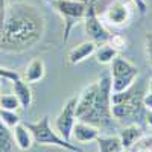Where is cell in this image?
<instances>
[{"mask_svg":"<svg viewBox=\"0 0 152 152\" xmlns=\"http://www.w3.org/2000/svg\"><path fill=\"white\" fill-rule=\"evenodd\" d=\"M46 20L41 11L32 3L14 2L8 5L3 31L0 35V50L21 53L41 41Z\"/></svg>","mask_w":152,"mask_h":152,"instance_id":"1","label":"cell"},{"mask_svg":"<svg viewBox=\"0 0 152 152\" xmlns=\"http://www.w3.org/2000/svg\"><path fill=\"white\" fill-rule=\"evenodd\" d=\"M111 78L104 73L97 81L87 85L76 104V117L78 120L91 123L94 126L110 125L113 120L111 114Z\"/></svg>","mask_w":152,"mask_h":152,"instance_id":"2","label":"cell"},{"mask_svg":"<svg viewBox=\"0 0 152 152\" xmlns=\"http://www.w3.org/2000/svg\"><path fill=\"white\" fill-rule=\"evenodd\" d=\"M24 125L31 129V132L34 135V142L37 145L56 146V148L67 149V151H72V152H84L79 146H76L75 143L66 140V138H62L56 132V129L52 128L49 116H43L40 120H37V122H26Z\"/></svg>","mask_w":152,"mask_h":152,"instance_id":"3","label":"cell"},{"mask_svg":"<svg viewBox=\"0 0 152 152\" xmlns=\"http://www.w3.org/2000/svg\"><path fill=\"white\" fill-rule=\"evenodd\" d=\"M50 5L56 11V14H59L62 21H64L62 40L69 41L73 28L84 21L88 3L76 2V0H53V2H50Z\"/></svg>","mask_w":152,"mask_h":152,"instance_id":"4","label":"cell"},{"mask_svg":"<svg viewBox=\"0 0 152 152\" xmlns=\"http://www.w3.org/2000/svg\"><path fill=\"white\" fill-rule=\"evenodd\" d=\"M110 66H111L110 78H111L113 93L125 91L134 85L137 76H138V69L135 64H132L129 59L117 55Z\"/></svg>","mask_w":152,"mask_h":152,"instance_id":"5","label":"cell"},{"mask_svg":"<svg viewBox=\"0 0 152 152\" xmlns=\"http://www.w3.org/2000/svg\"><path fill=\"white\" fill-rule=\"evenodd\" d=\"M138 93L134 88H128L125 91L119 93H113L111 94V114L113 119L116 120H123V119H129L135 116L138 108H140L142 99L138 97Z\"/></svg>","mask_w":152,"mask_h":152,"instance_id":"6","label":"cell"},{"mask_svg":"<svg viewBox=\"0 0 152 152\" xmlns=\"http://www.w3.org/2000/svg\"><path fill=\"white\" fill-rule=\"evenodd\" d=\"M84 29H85V35L90 41L99 44L108 43L111 38V32L105 28V24L97 15V9H96V3H88L87 6V12L84 17Z\"/></svg>","mask_w":152,"mask_h":152,"instance_id":"7","label":"cell"},{"mask_svg":"<svg viewBox=\"0 0 152 152\" xmlns=\"http://www.w3.org/2000/svg\"><path fill=\"white\" fill-rule=\"evenodd\" d=\"M76 104H78V97H70L55 119L56 132L69 142H72L73 126H75L76 120H78V117H76Z\"/></svg>","mask_w":152,"mask_h":152,"instance_id":"8","label":"cell"},{"mask_svg":"<svg viewBox=\"0 0 152 152\" xmlns=\"http://www.w3.org/2000/svg\"><path fill=\"white\" fill-rule=\"evenodd\" d=\"M132 17V11L129 5L123 0H113V2L105 8L104 14L100 15L104 23L110 24L113 28H123L129 23Z\"/></svg>","mask_w":152,"mask_h":152,"instance_id":"9","label":"cell"},{"mask_svg":"<svg viewBox=\"0 0 152 152\" xmlns=\"http://www.w3.org/2000/svg\"><path fill=\"white\" fill-rule=\"evenodd\" d=\"M99 135H100V131L97 126L82 122V120H76L73 126L72 140H76L78 143H90V142H96V138Z\"/></svg>","mask_w":152,"mask_h":152,"instance_id":"10","label":"cell"},{"mask_svg":"<svg viewBox=\"0 0 152 152\" xmlns=\"http://www.w3.org/2000/svg\"><path fill=\"white\" fill-rule=\"evenodd\" d=\"M96 47H97V44L93 43V41H90V40L79 43L78 46H75L73 49H70V52H69V55H67L69 62H70L72 66L81 64V62H84L85 59H88L90 56L94 55Z\"/></svg>","mask_w":152,"mask_h":152,"instance_id":"11","label":"cell"},{"mask_svg":"<svg viewBox=\"0 0 152 152\" xmlns=\"http://www.w3.org/2000/svg\"><path fill=\"white\" fill-rule=\"evenodd\" d=\"M46 76V66L41 58H34L24 69L23 79L28 84H37Z\"/></svg>","mask_w":152,"mask_h":152,"instance_id":"12","label":"cell"},{"mask_svg":"<svg viewBox=\"0 0 152 152\" xmlns=\"http://www.w3.org/2000/svg\"><path fill=\"white\" fill-rule=\"evenodd\" d=\"M12 93L17 96V99L20 100L21 108H29L32 104V90H31V84H28L23 78H18L15 81H12Z\"/></svg>","mask_w":152,"mask_h":152,"instance_id":"13","label":"cell"},{"mask_svg":"<svg viewBox=\"0 0 152 152\" xmlns=\"http://www.w3.org/2000/svg\"><path fill=\"white\" fill-rule=\"evenodd\" d=\"M12 132H14L15 146H17L20 151H29V149L32 148V145L35 143L31 129H29L24 123H18L15 128H12Z\"/></svg>","mask_w":152,"mask_h":152,"instance_id":"14","label":"cell"},{"mask_svg":"<svg viewBox=\"0 0 152 152\" xmlns=\"http://www.w3.org/2000/svg\"><path fill=\"white\" fill-rule=\"evenodd\" d=\"M143 129L140 128L138 125H129V126H126V128H123L119 134L120 137V142H122V146L125 151H128L131 149L140 138L143 137Z\"/></svg>","mask_w":152,"mask_h":152,"instance_id":"15","label":"cell"},{"mask_svg":"<svg viewBox=\"0 0 152 152\" xmlns=\"http://www.w3.org/2000/svg\"><path fill=\"white\" fill-rule=\"evenodd\" d=\"M99 152H122L125 151L119 135H99L96 138Z\"/></svg>","mask_w":152,"mask_h":152,"instance_id":"16","label":"cell"},{"mask_svg":"<svg viewBox=\"0 0 152 152\" xmlns=\"http://www.w3.org/2000/svg\"><path fill=\"white\" fill-rule=\"evenodd\" d=\"M117 56V50L114 49L110 43H104V44H99L96 47V52H94V58L99 64L102 66H108L113 62V59Z\"/></svg>","mask_w":152,"mask_h":152,"instance_id":"17","label":"cell"},{"mask_svg":"<svg viewBox=\"0 0 152 152\" xmlns=\"http://www.w3.org/2000/svg\"><path fill=\"white\" fill-rule=\"evenodd\" d=\"M14 146V132L0 120V152H12Z\"/></svg>","mask_w":152,"mask_h":152,"instance_id":"18","label":"cell"},{"mask_svg":"<svg viewBox=\"0 0 152 152\" xmlns=\"http://www.w3.org/2000/svg\"><path fill=\"white\" fill-rule=\"evenodd\" d=\"M0 108L2 110H11V111H18L21 108L20 100L14 93H0Z\"/></svg>","mask_w":152,"mask_h":152,"instance_id":"19","label":"cell"},{"mask_svg":"<svg viewBox=\"0 0 152 152\" xmlns=\"http://www.w3.org/2000/svg\"><path fill=\"white\" fill-rule=\"evenodd\" d=\"M0 120H2L8 128H15V126L20 122V116H18V113L17 111H11V110H2L0 108Z\"/></svg>","mask_w":152,"mask_h":152,"instance_id":"20","label":"cell"},{"mask_svg":"<svg viewBox=\"0 0 152 152\" xmlns=\"http://www.w3.org/2000/svg\"><path fill=\"white\" fill-rule=\"evenodd\" d=\"M128 151H134V152H152V137H142L131 149Z\"/></svg>","mask_w":152,"mask_h":152,"instance_id":"21","label":"cell"},{"mask_svg":"<svg viewBox=\"0 0 152 152\" xmlns=\"http://www.w3.org/2000/svg\"><path fill=\"white\" fill-rule=\"evenodd\" d=\"M145 52H146L148 62L152 66V31L148 32L145 37Z\"/></svg>","mask_w":152,"mask_h":152,"instance_id":"22","label":"cell"},{"mask_svg":"<svg viewBox=\"0 0 152 152\" xmlns=\"http://www.w3.org/2000/svg\"><path fill=\"white\" fill-rule=\"evenodd\" d=\"M116 50H120V49H125L126 47V40L122 37V35H111L110 41H108Z\"/></svg>","mask_w":152,"mask_h":152,"instance_id":"23","label":"cell"},{"mask_svg":"<svg viewBox=\"0 0 152 152\" xmlns=\"http://www.w3.org/2000/svg\"><path fill=\"white\" fill-rule=\"evenodd\" d=\"M6 2L5 0H0V35L3 31V24H5V15H6Z\"/></svg>","mask_w":152,"mask_h":152,"instance_id":"24","label":"cell"},{"mask_svg":"<svg viewBox=\"0 0 152 152\" xmlns=\"http://www.w3.org/2000/svg\"><path fill=\"white\" fill-rule=\"evenodd\" d=\"M131 2L137 6L138 12H140L142 15L146 14V11H148V5H146V0H131Z\"/></svg>","mask_w":152,"mask_h":152,"instance_id":"25","label":"cell"},{"mask_svg":"<svg viewBox=\"0 0 152 152\" xmlns=\"http://www.w3.org/2000/svg\"><path fill=\"white\" fill-rule=\"evenodd\" d=\"M142 104L148 111H152V93H149V91L145 93V96L142 99Z\"/></svg>","mask_w":152,"mask_h":152,"instance_id":"26","label":"cell"},{"mask_svg":"<svg viewBox=\"0 0 152 152\" xmlns=\"http://www.w3.org/2000/svg\"><path fill=\"white\" fill-rule=\"evenodd\" d=\"M148 123H149V126L152 128V111L148 113Z\"/></svg>","mask_w":152,"mask_h":152,"instance_id":"27","label":"cell"},{"mask_svg":"<svg viewBox=\"0 0 152 152\" xmlns=\"http://www.w3.org/2000/svg\"><path fill=\"white\" fill-rule=\"evenodd\" d=\"M148 91L149 93H152V78L149 79V82H148Z\"/></svg>","mask_w":152,"mask_h":152,"instance_id":"28","label":"cell"},{"mask_svg":"<svg viewBox=\"0 0 152 152\" xmlns=\"http://www.w3.org/2000/svg\"><path fill=\"white\" fill-rule=\"evenodd\" d=\"M47 3H50V2H53V0H46ZM76 2H84V3H90V0H76Z\"/></svg>","mask_w":152,"mask_h":152,"instance_id":"29","label":"cell"},{"mask_svg":"<svg viewBox=\"0 0 152 152\" xmlns=\"http://www.w3.org/2000/svg\"><path fill=\"white\" fill-rule=\"evenodd\" d=\"M99 0H90V3H97Z\"/></svg>","mask_w":152,"mask_h":152,"instance_id":"30","label":"cell"},{"mask_svg":"<svg viewBox=\"0 0 152 152\" xmlns=\"http://www.w3.org/2000/svg\"><path fill=\"white\" fill-rule=\"evenodd\" d=\"M122 152H125V151H122Z\"/></svg>","mask_w":152,"mask_h":152,"instance_id":"31","label":"cell"}]
</instances>
